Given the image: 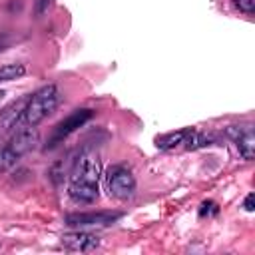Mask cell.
<instances>
[{
	"instance_id": "6da1fadb",
	"label": "cell",
	"mask_w": 255,
	"mask_h": 255,
	"mask_svg": "<svg viewBox=\"0 0 255 255\" xmlns=\"http://www.w3.org/2000/svg\"><path fill=\"white\" fill-rule=\"evenodd\" d=\"M58 104H60V92L54 84H48V86L40 88L26 102L24 124L26 126H38L40 122H44L48 116H52L56 112Z\"/></svg>"
},
{
	"instance_id": "7a4b0ae2",
	"label": "cell",
	"mask_w": 255,
	"mask_h": 255,
	"mask_svg": "<svg viewBox=\"0 0 255 255\" xmlns=\"http://www.w3.org/2000/svg\"><path fill=\"white\" fill-rule=\"evenodd\" d=\"M108 193L116 199H129L135 193V177L126 165H112L106 171Z\"/></svg>"
},
{
	"instance_id": "3957f363",
	"label": "cell",
	"mask_w": 255,
	"mask_h": 255,
	"mask_svg": "<svg viewBox=\"0 0 255 255\" xmlns=\"http://www.w3.org/2000/svg\"><path fill=\"white\" fill-rule=\"evenodd\" d=\"M100 173H102L100 159L92 151H86L74 163L72 181H76V183H98L100 181Z\"/></svg>"
},
{
	"instance_id": "277c9868",
	"label": "cell",
	"mask_w": 255,
	"mask_h": 255,
	"mask_svg": "<svg viewBox=\"0 0 255 255\" xmlns=\"http://www.w3.org/2000/svg\"><path fill=\"white\" fill-rule=\"evenodd\" d=\"M225 135L231 137L237 143V149H239L243 159H253V155H255V133H253L251 124H247V126H227Z\"/></svg>"
},
{
	"instance_id": "5b68a950",
	"label": "cell",
	"mask_w": 255,
	"mask_h": 255,
	"mask_svg": "<svg viewBox=\"0 0 255 255\" xmlns=\"http://www.w3.org/2000/svg\"><path fill=\"white\" fill-rule=\"evenodd\" d=\"M116 219H120V213H112V211H90V213H70L66 215V223L70 227H104L114 223Z\"/></svg>"
},
{
	"instance_id": "8992f818",
	"label": "cell",
	"mask_w": 255,
	"mask_h": 255,
	"mask_svg": "<svg viewBox=\"0 0 255 255\" xmlns=\"http://www.w3.org/2000/svg\"><path fill=\"white\" fill-rule=\"evenodd\" d=\"M92 118V110H88V108H82V110H74L68 118H64L56 128H54V133H52V145L56 143V141H60V139H64V137H68L70 133H74L78 128H82L88 120Z\"/></svg>"
},
{
	"instance_id": "52a82bcc",
	"label": "cell",
	"mask_w": 255,
	"mask_h": 255,
	"mask_svg": "<svg viewBox=\"0 0 255 255\" xmlns=\"http://www.w3.org/2000/svg\"><path fill=\"white\" fill-rule=\"evenodd\" d=\"M38 141H40V135H38L36 128H34V126H26V128L18 129L6 145H8L18 157H22L24 153L32 151V149L38 145Z\"/></svg>"
},
{
	"instance_id": "ba28073f",
	"label": "cell",
	"mask_w": 255,
	"mask_h": 255,
	"mask_svg": "<svg viewBox=\"0 0 255 255\" xmlns=\"http://www.w3.org/2000/svg\"><path fill=\"white\" fill-rule=\"evenodd\" d=\"M62 245L72 251H92L100 245V239L88 231H72L62 235Z\"/></svg>"
},
{
	"instance_id": "9c48e42d",
	"label": "cell",
	"mask_w": 255,
	"mask_h": 255,
	"mask_svg": "<svg viewBox=\"0 0 255 255\" xmlns=\"http://www.w3.org/2000/svg\"><path fill=\"white\" fill-rule=\"evenodd\" d=\"M68 195L76 203H94L100 197V185L98 183H76V181H70Z\"/></svg>"
},
{
	"instance_id": "30bf717a",
	"label": "cell",
	"mask_w": 255,
	"mask_h": 255,
	"mask_svg": "<svg viewBox=\"0 0 255 255\" xmlns=\"http://www.w3.org/2000/svg\"><path fill=\"white\" fill-rule=\"evenodd\" d=\"M26 102H28V98H24V100H20L18 104H14L4 116H2V120H0V128L2 129H10V128H14L16 124H18V120H20V116L24 118V108H26Z\"/></svg>"
},
{
	"instance_id": "8fae6325",
	"label": "cell",
	"mask_w": 255,
	"mask_h": 255,
	"mask_svg": "<svg viewBox=\"0 0 255 255\" xmlns=\"http://www.w3.org/2000/svg\"><path fill=\"white\" fill-rule=\"evenodd\" d=\"M183 143L187 149H197V147H205L211 143V135L207 133H199V131H185L183 135Z\"/></svg>"
},
{
	"instance_id": "7c38bea8",
	"label": "cell",
	"mask_w": 255,
	"mask_h": 255,
	"mask_svg": "<svg viewBox=\"0 0 255 255\" xmlns=\"http://www.w3.org/2000/svg\"><path fill=\"white\" fill-rule=\"evenodd\" d=\"M24 74H26V66L24 64H6V66H0V82L18 80Z\"/></svg>"
},
{
	"instance_id": "4fadbf2b",
	"label": "cell",
	"mask_w": 255,
	"mask_h": 255,
	"mask_svg": "<svg viewBox=\"0 0 255 255\" xmlns=\"http://www.w3.org/2000/svg\"><path fill=\"white\" fill-rule=\"evenodd\" d=\"M183 135H185V129H181V131H171V133H167V135H163V137L157 139V147H159V149H171V147L183 143Z\"/></svg>"
},
{
	"instance_id": "5bb4252c",
	"label": "cell",
	"mask_w": 255,
	"mask_h": 255,
	"mask_svg": "<svg viewBox=\"0 0 255 255\" xmlns=\"http://www.w3.org/2000/svg\"><path fill=\"white\" fill-rule=\"evenodd\" d=\"M18 159H20V157H18L8 145H2V147H0V173L6 171V169H10L12 165H16Z\"/></svg>"
},
{
	"instance_id": "9a60e30c",
	"label": "cell",
	"mask_w": 255,
	"mask_h": 255,
	"mask_svg": "<svg viewBox=\"0 0 255 255\" xmlns=\"http://www.w3.org/2000/svg\"><path fill=\"white\" fill-rule=\"evenodd\" d=\"M233 6L239 12H245V14H253L255 12V0H233Z\"/></svg>"
},
{
	"instance_id": "2e32d148",
	"label": "cell",
	"mask_w": 255,
	"mask_h": 255,
	"mask_svg": "<svg viewBox=\"0 0 255 255\" xmlns=\"http://www.w3.org/2000/svg\"><path fill=\"white\" fill-rule=\"evenodd\" d=\"M243 207H245V211H253V209H255V195H253V193H249V195L245 197Z\"/></svg>"
},
{
	"instance_id": "e0dca14e",
	"label": "cell",
	"mask_w": 255,
	"mask_h": 255,
	"mask_svg": "<svg viewBox=\"0 0 255 255\" xmlns=\"http://www.w3.org/2000/svg\"><path fill=\"white\" fill-rule=\"evenodd\" d=\"M209 211H211V213H217V205L211 203V201H205V203L201 205V211H199V213L205 215V213H209Z\"/></svg>"
},
{
	"instance_id": "ac0fdd59",
	"label": "cell",
	"mask_w": 255,
	"mask_h": 255,
	"mask_svg": "<svg viewBox=\"0 0 255 255\" xmlns=\"http://www.w3.org/2000/svg\"><path fill=\"white\" fill-rule=\"evenodd\" d=\"M4 96H6V92H4V90H0V104H2V100H4Z\"/></svg>"
}]
</instances>
